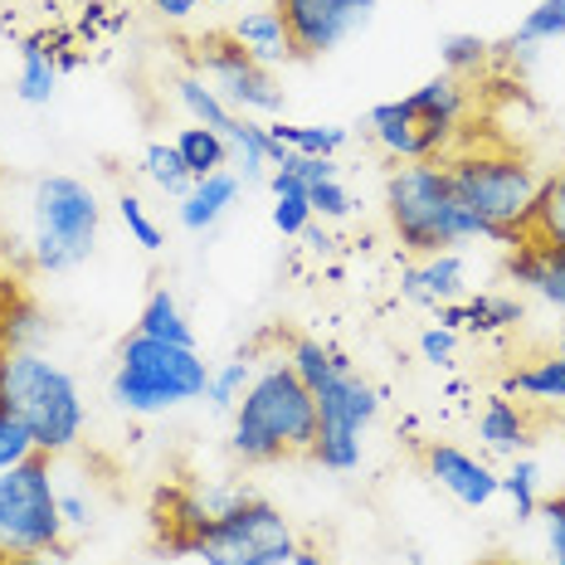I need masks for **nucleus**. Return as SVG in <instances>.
Here are the masks:
<instances>
[{"label":"nucleus","mask_w":565,"mask_h":565,"mask_svg":"<svg viewBox=\"0 0 565 565\" xmlns=\"http://www.w3.org/2000/svg\"><path fill=\"white\" fill-rule=\"evenodd\" d=\"M317 439V399L288 361H268L234 405L230 449L244 463H282L308 458Z\"/></svg>","instance_id":"nucleus-1"},{"label":"nucleus","mask_w":565,"mask_h":565,"mask_svg":"<svg viewBox=\"0 0 565 565\" xmlns=\"http://www.w3.org/2000/svg\"><path fill=\"white\" fill-rule=\"evenodd\" d=\"M0 409L20 419L34 439V454H68L84 439V395L58 361L34 347H6L0 356Z\"/></svg>","instance_id":"nucleus-2"},{"label":"nucleus","mask_w":565,"mask_h":565,"mask_svg":"<svg viewBox=\"0 0 565 565\" xmlns=\"http://www.w3.org/2000/svg\"><path fill=\"white\" fill-rule=\"evenodd\" d=\"M385 210H391V225L399 234L409 254H449L454 244L478 239L482 225L463 210L449 171L439 161H415V167H399L385 181Z\"/></svg>","instance_id":"nucleus-3"},{"label":"nucleus","mask_w":565,"mask_h":565,"mask_svg":"<svg viewBox=\"0 0 565 565\" xmlns=\"http://www.w3.org/2000/svg\"><path fill=\"white\" fill-rule=\"evenodd\" d=\"M113 405L127 415H167L175 405H191L210 391V366L195 347H171V341L132 332L117 347L113 366Z\"/></svg>","instance_id":"nucleus-4"},{"label":"nucleus","mask_w":565,"mask_h":565,"mask_svg":"<svg viewBox=\"0 0 565 565\" xmlns=\"http://www.w3.org/2000/svg\"><path fill=\"white\" fill-rule=\"evenodd\" d=\"M449 181L463 210L482 225V234L498 244L522 239L526 220H532V205L541 195V175L526 167L522 157H508V151H473V157L449 161Z\"/></svg>","instance_id":"nucleus-5"},{"label":"nucleus","mask_w":565,"mask_h":565,"mask_svg":"<svg viewBox=\"0 0 565 565\" xmlns=\"http://www.w3.org/2000/svg\"><path fill=\"white\" fill-rule=\"evenodd\" d=\"M103 210L78 175H40L30 185V258L40 274H68L98 244Z\"/></svg>","instance_id":"nucleus-6"},{"label":"nucleus","mask_w":565,"mask_h":565,"mask_svg":"<svg viewBox=\"0 0 565 565\" xmlns=\"http://www.w3.org/2000/svg\"><path fill=\"white\" fill-rule=\"evenodd\" d=\"M463 108H468L463 78L439 74V78H429L424 88L405 93V98L371 108V132H375V141H381L385 151H391V157L434 161L444 141L454 137Z\"/></svg>","instance_id":"nucleus-7"},{"label":"nucleus","mask_w":565,"mask_h":565,"mask_svg":"<svg viewBox=\"0 0 565 565\" xmlns=\"http://www.w3.org/2000/svg\"><path fill=\"white\" fill-rule=\"evenodd\" d=\"M292 526L282 522V512L264 498L234 492L220 512H210V522L200 526L195 551L205 565H292Z\"/></svg>","instance_id":"nucleus-8"},{"label":"nucleus","mask_w":565,"mask_h":565,"mask_svg":"<svg viewBox=\"0 0 565 565\" xmlns=\"http://www.w3.org/2000/svg\"><path fill=\"white\" fill-rule=\"evenodd\" d=\"M64 546L54 458L30 454L25 463L0 473V556H40Z\"/></svg>","instance_id":"nucleus-9"},{"label":"nucleus","mask_w":565,"mask_h":565,"mask_svg":"<svg viewBox=\"0 0 565 565\" xmlns=\"http://www.w3.org/2000/svg\"><path fill=\"white\" fill-rule=\"evenodd\" d=\"M312 399H317V439L308 458L332 468V473H351L361 463V434L371 429L375 409H381V391L341 361L327 381L312 385Z\"/></svg>","instance_id":"nucleus-10"},{"label":"nucleus","mask_w":565,"mask_h":565,"mask_svg":"<svg viewBox=\"0 0 565 565\" xmlns=\"http://www.w3.org/2000/svg\"><path fill=\"white\" fill-rule=\"evenodd\" d=\"M195 74L205 78L239 117L282 113V88H278L274 68L254 64L230 30H210L195 40Z\"/></svg>","instance_id":"nucleus-11"},{"label":"nucleus","mask_w":565,"mask_h":565,"mask_svg":"<svg viewBox=\"0 0 565 565\" xmlns=\"http://www.w3.org/2000/svg\"><path fill=\"white\" fill-rule=\"evenodd\" d=\"M274 10L292 34L298 58H322L371 25L375 0H274Z\"/></svg>","instance_id":"nucleus-12"},{"label":"nucleus","mask_w":565,"mask_h":565,"mask_svg":"<svg viewBox=\"0 0 565 565\" xmlns=\"http://www.w3.org/2000/svg\"><path fill=\"white\" fill-rule=\"evenodd\" d=\"M424 468H429V478L439 482L449 498L463 502V508H488L502 492V473H492L482 458L458 449V444H429V449H424Z\"/></svg>","instance_id":"nucleus-13"},{"label":"nucleus","mask_w":565,"mask_h":565,"mask_svg":"<svg viewBox=\"0 0 565 565\" xmlns=\"http://www.w3.org/2000/svg\"><path fill=\"white\" fill-rule=\"evenodd\" d=\"M508 278H516L522 288L541 292L551 308L565 312V249L561 244H546V239L522 234V239L512 244V254H508Z\"/></svg>","instance_id":"nucleus-14"},{"label":"nucleus","mask_w":565,"mask_h":565,"mask_svg":"<svg viewBox=\"0 0 565 565\" xmlns=\"http://www.w3.org/2000/svg\"><path fill=\"white\" fill-rule=\"evenodd\" d=\"M230 34L244 44V54L254 58V64L274 68V64H288V58H298V50H292V34L288 25H282V15L274 6L268 10H249V15H239L230 25Z\"/></svg>","instance_id":"nucleus-15"},{"label":"nucleus","mask_w":565,"mask_h":565,"mask_svg":"<svg viewBox=\"0 0 565 565\" xmlns=\"http://www.w3.org/2000/svg\"><path fill=\"white\" fill-rule=\"evenodd\" d=\"M405 298L409 302H424V308H449V302L463 298V258L454 249L449 254H429L419 268L405 274Z\"/></svg>","instance_id":"nucleus-16"},{"label":"nucleus","mask_w":565,"mask_h":565,"mask_svg":"<svg viewBox=\"0 0 565 565\" xmlns=\"http://www.w3.org/2000/svg\"><path fill=\"white\" fill-rule=\"evenodd\" d=\"M532 415H526L522 405H512L508 395H492L488 405H482V415H478V439H482V449L488 454H498V458H516L532 444Z\"/></svg>","instance_id":"nucleus-17"},{"label":"nucleus","mask_w":565,"mask_h":565,"mask_svg":"<svg viewBox=\"0 0 565 565\" xmlns=\"http://www.w3.org/2000/svg\"><path fill=\"white\" fill-rule=\"evenodd\" d=\"M239 200V181H234L230 171H215V175H205V181H195L191 191H185L181 200V225L191 230V234H205V230H215L220 220H225V210Z\"/></svg>","instance_id":"nucleus-18"},{"label":"nucleus","mask_w":565,"mask_h":565,"mask_svg":"<svg viewBox=\"0 0 565 565\" xmlns=\"http://www.w3.org/2000/svg\"><path fill=\"white\" fill-rule=\"evenodd\" d=\"M439 322L444 327H468V332H508V327L522 322V302L516 298H502V292H478V298H468L463 308H439Z\"/></svg>","instance_id":"nucleus-19"},{"label":"nucleus","mask_w":565,"mask_h":565,"mask_svg":"<svg viewBox=\"0 0 565 565\" xmlns=\"http://www.w3.org/2000/svg\"><path fill=\"white\" fill-rule=\"evenodd\" d=\"M137 332L171 341V347H195V332H191V322H185V312H181V302H175L171 288H151V298L141 302Z\"/></svg>","instance_id":"nucleus-20"},{"label":"nucleus","mask_w":565,"mask_h":565,"mask_svg":"<svg viewBox=\"0 0 565 565\" xmlns=\"http://www.w3.org/2000/svg\"><path fill=\"white\" fill-rule=\"evenodd\" d=\"M175 151H181V161H185V171H191V181H205V175H215V171H225L230 167V157H234V147L220 132H210V127H181L175 132Z\"/></svg>","instance_id":"nucleus-21"},{"label":"nucleus","mask_w":565,"mask_h":565,"mask_svg":"<svg viewBox=\"0 0 565 565\" xmlns=\"http://www.w3.org/2000/svg\"><path fill=\"white\" fill-rule=\"evenodd\" d=\"M175 93H181V103H185V113H191V122L210 127V132H220V137L230 141V132L239 127V113H234L230 103L205 84V78H200V74H185L181 84H175Z\"/></svg>","instance_id":"nucleus-22"},{"label":"nucleus","mask_w":565,"mask_h":565,"mask_svg":"<svg viewBox=\"0 0 565 565\" xmlns=\"http://www.w3.org/2000/svg\"><path fill=\"white\" fill-rule=\"evenodd\" d=\"M54 88H58L54 54L44 50V40H25V50H20V74H15L20 103H30V108H44V103L54 98Z\"/></svg>","instance_id":"nucleus-23"},{"label":"nucleus","mask_w":565,"mask_h":565,"mask_svg":"<svg viewBox=\"0 0 565 565\" xmlns=\"http://www.w3.org/2000/svg\"><path fill=\"white\" fill-rule=\"evenodd\" d=\"M268 191H274V230L278 234H308L312 225V200H308V185L288 171H274L268 175Z\"/></svg>","instance_id":"nucleus-24"},{"label":"nucleus","mask_w":565,"mask_h":565,"mask_svg":"<svg viewBox=\"0 0 565 565\" xmlns=\"http://www.w3.org/2000/svg\"><path fill=\"white\" fill-rule=\"evenodd\" d=\"M508 391L526 395L532 405H556V399H565V356L556 351V356H541L532 366H516L508 375Z\"/></svg>","instance_id":"nucleus-25"},{"label":"nucleus","mask_w":565,"mask_h":565,"mask_svg":"<svg viewBox=\"0 0 565 565\" xmlns=\"http://www.w3.org/2000/svg\"><path fill=\"white\" fill-rule=\"evenodd\" d=\"M522 234L546 239V244H561V249H565V167L551 175V181H541V195H536L532 220H526Z\"/></svg>","instance_id":"nucleus-26"},{"label":"nucleus","mask_w":565,"mask_h":565,"mask_svg":"<svg viewBox=\"0 0 565 565\" xmlns=\"http://www.w3.org/2000/svg\"><path fill=\"white\" fill-rule=\"evenodd\" d=\"M556 40H565V0H541L512 30L508 50H536V44H556Z\"/></svg>","instance_id":"nucleus-27"},{"label":"nucleus","mask_w":565,"mask_h":565,"mask_svg":"<svg viewBox=\"0 0 565 565\" xmlns=\"http://www.w3.org/2000/svg\"><path fill=\"white\" fill-rule=\"evenodd\" d=\"M268 137L288 151H302V157H337L347 147V127H292V122H274Z\"/></svg>","instance_id":"nucleus-28"},{"label":"nucleus","mask_w":565,"mask_h":565,"mask_svg":"<svg viewBox=\"0 0 565 565\" xmlns=\"http://www.w3.org/2000/svg\"><path fill=\"white\" fill-rule=\"evenodd\" d=\"M141 171L175 200H185V191L195 185L191 171H185V161H181V151H175V141H151V147L141 151Z\"/></svg>","instance_id":"nucleus-29"},{"label":"nucleus","mask_w":565,"mask_h":565,"mask_svg":"<svg viewBox=\"0 0 565 565\" xmlns=\"http://www.w3.org/2000/svg\"><path fill=\"white\" fill-rule=\"evenodd\" d=\"M254 375H258V371H254V351H234L225 366L210 371V391H205V399H210L215 409H234V405H239V395L249 391Z\"/></svg>","instance_id":"nucleus-30"},{"label":"nucleus","mask_w":565,"mask_h":565,"mask_svg":"<svg viewBox=\"0 0 565 565\" xmlns=\"http://www.w3.org/2000/svg\"><path fill=\"white\" fill-rule=\"evenodd\" d=\"M492 44L478 40V34H449V40L439 44V58H444V74L463 78V74H478L482 64H488Z\"/></svg>","instance_id":"nucleus-31"},{"label":"nucleus","mask_w":565,"mask_h":565,"mask_svg":"<svg viewBox=\"0 0 565 565\" xmlns=\"http://www.w3.org/2000/svg\"><path fill=\"white\" fill-rule=\"evenodd\" d=\"M502 492L512 498L516 508V522H532L541 498H536V463H526V458H512V468L502 473Z\"/></svg>","instance_id":"nucleus-32"},{"label":"nucleus","mask_w":565,"mask_h":565,"mask_svg":"<svg viewBox=\"0 0 565 565\" xmlns=\"http://www.w3.org/2000/svg\"><path fill=\"white\" fill-rule=\"evenodd\" d=\"M117 215H122L127 234H132V239H137L147 254H157V249H161V230H157V220L147 215V205H141L137 195H122V200H117Z\"/></svg>","instance_id":"nucleus-33"},{"label":"nucleus","mask_w":565,"mask_h":565,"mask_svg":"<svg viewBox=\"0 0 565 565\" xmlns=\"http://www.w3.org/2000/svg\"><path fill=\"white\" fill-rule=\"evenodd\" d=\"M30 454H34L30 429H25L20 419H10L6 409H0V473H6V468H15V463H25Z\"/></svg>","instance_id":"nucleus-34"},{"label":"nucleus","mask_w":565,"mask_h":565,"mask_svg":"<svg viewBox=\"0 0 565 565\" xmlns=\"http://www.w3.org/2000/svg\"><path fill=\"white\" fill-rule=\"evenodd\" d=\"M308 200H312V215H322V220H341V215H351V191L341 185V175L337 181H317V185H308Z\"/></svg>","instance_id":"nucleus-35"},{"label":"nucleus","mask_w":565,"mask_h":565,"mask_svg":"<svg viewBox=\"0 0 565 565\" xmlns=\"http://www.w3.org/2000/svg\"><path fill=\"white\" fill-rule=\"evenodd\" d=\"M536 516L546 522V551H551V565H565V492H556V498L541 502Z\"/></svg>","instance_id":"nucleus-36"},{"label":"nucleus","mask_w":565,"mask_h":565,"mask_svg":"<svg viewBox=\"0 0 565 565\" xmlns=\"http://www.w3.org/2000/svg\"><path fill=\"white\" fill-rule=\"evenodd\" d=\"M419 351H424V361H429V366H449L454 351H458V332H454V327H444V322L424 327V332H419Z\"/></svg>","instance_id":"nucleus-37"},{"label":"nucleus","mask_w":565,"mask_h":565,"mask_svg":"<svg viewBox=\"0 0 565 565\" xmlns=\"http://www.w3.org/2000/svg\"><path fill=\"white\" fill-rule=\"evenodd\" d=\"M58 516H64V532H88L93 526V502H84L78 492H58Z\"/></svg>","instance_id":"nucleus-38"},{"label":"nucleus","mask_w":565,"mask_h":565,"mask_svg":"<svg viewBox=\"0 0 565 565\" xmlns=\"http://www.w3.org/2000/svg\"><path fill=\"white\" fill-rule=\"evenodd\" d=\"M151 10L167 15V20H185V15H195L200 10V0H151Z\"/></svg>","instance_id":"nucleus-39"},{"label":"nucleus","mask_w":565,"mask_h":565,"mask_svg":"<svg viewBox=\"0 0 565 565\" xmlns=\"http://www.w3.org/2000/svg\"><path fill=\"white\" fill-rule=\"evenodd\" d=\"M0 565H64L58 551H40V556H0Z\"/></svg>","instance_id":"nucleus-40"},{"label":"nucleus","mask_w":565,"mask_h":565,"mask_svg":"<svg viewBox=\"0 0 565 565\" xmlns=\"http://www.w3.org/2000/svg\"><path fill=\"white\" fill-rule=\"evenodd\" d=\"M292 565H327L322 551H312V546H298L292 551Z\"/></svg>","instance_id":"nucleus-41"},{"label":"nucleus","mask_w":565,"mask_h":565,"mask_svg":"<svg viewBox=\"0 0 565 565\" xmlns=\"http://www.w3.org/2000/svg\"><path fill=\"white\" fill-rule=\"evenodd\" d=\"M478 565H522V561H512V556H488V561H478Z\"/></svg>","instance_id":"nucleus-42"},{"label":"nucleus","mask_w":565,"mask_h":565,"mask_svg":"<svg viewBox=\"0 0 565 565\" xmlns=\"http://www.w3.org/2000/svg\"><path fill=\"white\" fill-rule=\"evenodd\" d=\"M6 292H10V278H0V298H6Z\"/></svg>","instance_id":"nucleus-43"},{"label":"nucleus","mask_w":565,"mask_h":565,"mask_svg":"<svg viewBox=\"0 0 565 565\" xmlns=\"http://www.w3.org/2000/svg\"><path fill=\"white\" fill-rule=\"evenodd\" d=\"M210 6H234V0H210Z\"/></svg>","instance_id":"nucleus-44"},{"label":"nucleus","mask_w":565,"mask_h":565,"mask_svg":"<svg viewBox=\"0 0 565 565\" xmlns=\"http://www.w3.org/2000/svg\"><path fill=\"white\" fill-rule=\"evenodd\" d=\"M561 356H565V332H561Z\"/></svg>","instance_id":"nucleus-45"},{"label":"nucleus","mask_w":565,"mask_h":565,"mask_svg":"<svg viewBox=\"0 0 565 565\" xmlns=\"http://www.w3.org/2000/svg\"><path fill=\"white\" fill-rule=\"evenodd\" d=\"M561 429H565V409H561Z\"/></svg>","instance_id":"nucleus-46"},{"label":"nucleus","mask_w":565,"mask_h":565,"mask_svg":"<svg viewBox=\"0 0 565 565\" xmlns=\"http://www.w3.org/2000/svg\"><path fill=\"white\" fill-rule=\"evenodd\" d=\"M0 356H6V341H0Z\"/></svg>","instance_id":"nucleus-47"}]
</instances>
